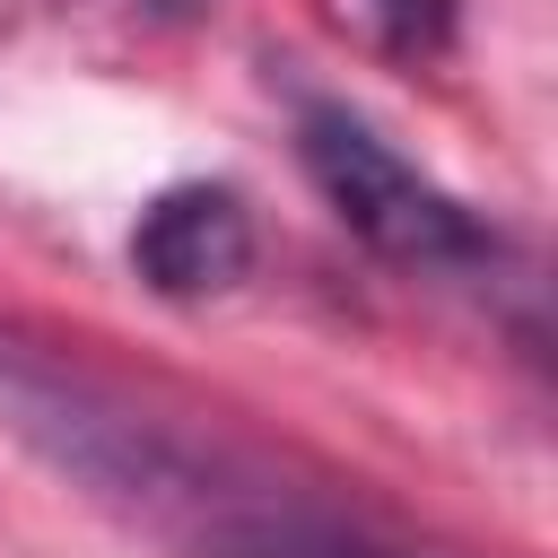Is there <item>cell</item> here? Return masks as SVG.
I'll return each mask as SVG.
<instances>
[{"label": "cell", "instance_id": "2", "mask_svg": "<svg viewBox=\"0 0 558 558\" xmlns=\"http://www.w3.org/2000/svg\"><path fill=\"white\" fill-rule=\"evenodd\" d=\"M131 270L174 296V305H209L227 288H244L253 270V209L235 183H174L140 209L131 227Z\"/></svg>", "mask_w": 558, "mask_h": 558}, {"label": "cell", "instance_id": "3", "mask_svg": "<svg viewBox=\"0 0 558 558\" xmlns=\"http://www.w3.org/2000/svg\"><path fill=\"white\" fill-rule=\"evenodd\" d=\"M375 17L392 26V44H445V0H375Z\"/></svg>", "mask_w": 558, "mask_h": 558}, {"label": "cell", "instance_id": "1", "mask_svg": "<svg viewBox=\"0 0 558 558\" xmlns=\"http://www.w3.org/2000/svg\"><path fill=\"white\" fill-rule=\"evenodd\" d=\"M296 157H305L314 192L331 201V218H340L366 253H384V262H401V270H427V279L488 262V227H480L427 166H410L375 122H357L349 105H305Z\"/></svg>", "mask_w": 558, "mask_h": 558}]
</instances>
